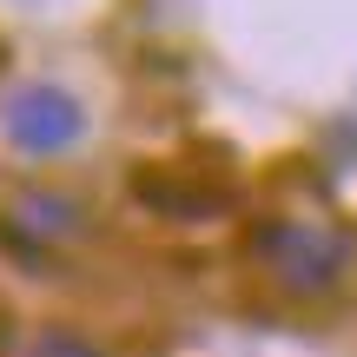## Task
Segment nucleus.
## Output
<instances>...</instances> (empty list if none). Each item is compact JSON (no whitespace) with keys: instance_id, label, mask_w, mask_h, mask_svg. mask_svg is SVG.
<instances>
[{"instance_id":"20e7f679","label":"nucleus","mask_w":357,"mask_h":357,"mask_svg":"<svg viewBox=\"0 0 357 357\" xmlns=\"http://www.w3.org/2000/svg\"><path fill=\"white\" fill-rule=\"evenodd\" d=\"M86 225V212H79L66 192H13L7 205H0V245H7L20 265H47L53 245H66L73 231Z\"/></svg>"},{"instance_id":"f257e3e1","label":"nucleus","mask_w":357,"mask_h":357,"mask_svg":"<svg viewBox=\"0 0 357 357\" xmlns=\"http://www.w3.org/2000/svg\"><path fill=\"white\" fill-rule=\"evenodd\" d=\"M357 258V238L331 218H258L245 231V265L284 298H331Z\"/></svg>"},{"instance_id":"39448f33","label":"nucleus","mask_w":357,"mask_h":357,"mask_svg":"<svg viewBox=\"0 0 357 357\" xmlns=\"http://www.w3.org/2000/svg\"><path fill=\"white\" fill-rule=\"evenodd\" d=\"M26 357H100V344H93V337H79V331H60V324H53V331L33 337V351H26Z\"/></svg>"},{"instance_id":"7ed1b4c3","label":"nucleus","mask_w":357,"mask_h":357,"mask_svg":"<svg viewBox=\"0 0 357 357\" xmlns=\"http://www.w3.org/2000/svg\"><path fill=\"white\" fill-rule=\"evenodd\" d=\"M132 199L159 218H218L238 205V178L199 172V166H139L132 172Z\"/></svg>"},{"instance_id":"f03ea898","label":"nucleus","mask_w":357,"mask_h":357,"mask_svg":"<svg viewBox=\"0 0 357 357\" xmlns=\"http://www.w3.org/2000/svg\"><path fill=\"white\" fill-rule=\"evenodd\" d=\"M0 132H7V146L26 153V159H60V153H73V146L86 139V106L66 86H53V79H26V86L0 106Z\"/></svg>"}]
</instances>
